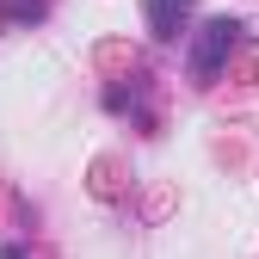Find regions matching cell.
I'll use <instances>...</instances> for the list:
<instances>
[{
	"mask_svg": "<svg viewBox=\"0 0 259 259\" xmlns=\"http://www.w3.org/2000/svg\"><path fill=\"white\" fill-rule=\"evenodd\" d=\"M235 44H241V25H235V19H210V25L198 31V44H191V74H198V80H216Z\"/></svg>",
	"mask_w": 259,
	"mask_h": 259,
	"instance_id": "6da1fadb",
	"label": "cell"
},
{
	"mask_svg": "<svg viewBox=\"0 0 259 259\" xmlns=\"http://www.w3.org/2000/svg\"><path fill=\"white\" fill-rule=\"evenodd\" d=\"M148 25H154L160 44H173L185 31V0H148Z\"/></svg>",
	"mask_w": 259,
	"mask_h": 259,
	"instance_id": "7a4b0ae2",
	"label": "cell"
}]
</instances>
